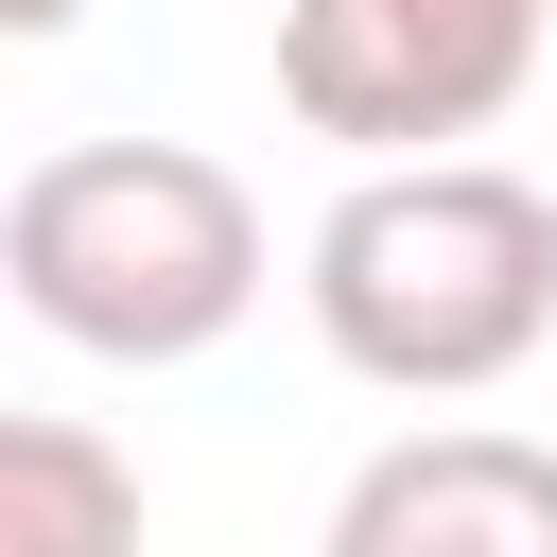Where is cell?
I'll return each mask as SVG.
<instances>
[{
  "instance_id": "obj_1",
  "label": "cell",
  "mask_w": 557,
  "mask_h": 557,
  "mask_svg": "<svg viewBox=\"0 0 557 557\" xmlns=\"http://www.w3.org/2000/svg\"><path fill=\"white\" fill-rule=\"evenodd\" d=\"M313 348L383 400H487L557 348V191L505 157H400L348 174L296 244Z\"/></svg>"
},
{
  "instance_id": "obj_2",
  "label": "cell",
  "mask_w": 557,
  "mask_h": 557,
  "mask_svg": "<svg viewBox=\"0 0 557 557\" xmlns=\"http://www.w3.org/2000/svg\"><path fill=\"white\" fill-rule=\"evenodd\" d=\"M0 278L87 366H191L261 313L278 244H261V191L209 139H52L0 209Z\"/></svg>"
},
{
  "instance_id": "obj_3",
  "label": "cell",
  "mask_w": 557,
  "mask_h": 557,
  "mask_svg": "<svg viewBox=\"0 0 557 557\" xmlns=\"http://www.w3.org/2000/svg\"><path fill=\"white\" fill-rule=\"evenodd\" d=\"M557 0H278V104L313 139H348L366 174L487 139L540 87Z\"/></svg>"
},
{
  "instance_id": "obj_4",
  "label": "cell",
  "mask_w": 557,
  "mask_h": 557,
  "mask_svg": "<svg viewBox=\"0 0 557 557\" xmlns=\"http://www.w3.org/2000/svg\"><path fill=\"white\" fill-rule=\"evenodd\" d=\"M313 557H557V453L540 435H487V418L383 435L331 487V540Z\"/></svg>"
},
{
  "instance_id": "obj_5",
  "label": "cell",
  "mask_w": 557,
  "mask_h": 557,
  "mask_svg": "<svg viewBox=\"0 0 557 557\" xmlns=\"http://www.w3.org/2000/svg\"><path fill=\"white\" fill-rule=\"evenodd\" d=\"M0 557H139V470L87 418H17L0 435Z\"/></svg>"
},
{
  "instance_id": "obj_6",
  "label": "cell",
  "mask_w": 557,
  "mask_h": 557,
  "mask_svg": "<svg viewBox=\"0 0 557 557\" xmlns=\"http://www.w3.org/2000/svg\"><path fill=\"white\" fill-rule=\"evenodd\" d=\"M0 17H17V35H70V17H87V0H0Z\"/></svg>"
}]
</instances>
